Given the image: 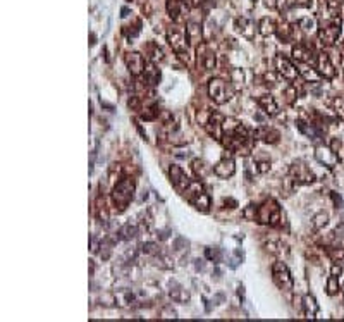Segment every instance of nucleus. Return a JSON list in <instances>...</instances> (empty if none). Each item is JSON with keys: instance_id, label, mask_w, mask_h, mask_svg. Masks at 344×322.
I'll use <instances>...</instances> for the list:
<instances>
[{"instance_id": "nucleus-1", "label": "nucleus", "mask_w": 344, "mask_h": 322, "mask_svg": "<svg viewBox=\"0 0 344 322\" xmlns=\"http://www.w3.org/2000/svg\"><path fill=\"white\" fill-rule=\"evenodd\" d=\"M134 196V179L133 178H121L117 185L112 190V202H114L117 212H123L128 208Z\"/></svg>"}, {"instance_id": "nucleus-2", "label": "nucleus", "mask_w": 344, "mask_h": 322, "mask_svg": "<svg viewBox=\"0 0 344 322\" xmlns=\"http://www.w3.org/2000/svg\"><path fill=\"white\" fill-rule=\"evenodd\" d=\"M183 195L186 196V200L196 208V210H200V212L210 210V196L207 195V191L203 190V185H201L200 181H191L190 186L186 188V191H184Z\"/></svg>"}, {"instance_id": "nucleus-3", "label": "nucleus", "mask_w": 344, "mask_h": 322, "mask_svg": "<svg viewBox=\"0 0 344 322\" xmlns=\"http://www.w3.org/2000/svg\"><path fill=\"white\" fill-rule=\"evenodd\" d=\"M282 214H280V207L275 200H265L262 205L258 207L257 212V221L260 224H268L272 228H279Z\"/></svg>"}, {"instance_id": "nucleus-4", "label": "nucleus", "mask_w": 344, "mask_h": 322, "mask_svg": "<svg viewBox=\"0 0 344 322\" xmlns=\"http://www.w3.org/2000/svg\"><path fill=\"white\" fill-rule=\"evenodd\" d=\"M208 97L213 100V103L217 105H222V103H227L234 95V86L227 85L224 79L220 78H213L208 81Z\"/></svg>"}, {"instance_id": "nucleus-5", "label": "nucleus", "mask_w": 344, "mask_h": 322, "mask_svg": "<svg viewBox=\"0 0 344 322\" xmlns=\"http://www.w3.org/2000/svg\"><path fill=\"white\" fill-rule=\"evenodd\" d=\"M341 23H342V19L339 18V16H334V18L330 19V23L324 24V26L318 29V41H320L322 45H325V47H332V45H335V41H337L339 36H341Z\"/></svg>"}, {"instance_id": "nucleus-6", "label": "nucleus", "mask_w": 344, "mask_h": 322, "mask_svg": "<svg viewBox=\"0 0 344 322\" xmlns=\"http://www.w3.org/2000/svg\"><path fill=\"white\" fill-rule=\"evenodd\" d=\"M272 279H274V283L277 284L280 290H284V291L293 290L291 271L288 269V265L282 260L274 262V265H272Z\"/></svg>"}, {"instance_id": "nucleus-7", "label": "nucleus", "mask_w": 344, "mask_h": 322, "mask_svg": "<svg viewBox=\"0 0 344 322\" xmlns=\"http://www.w3.org/2000/svg\"><path fill=\"white\" fill-rule=\"evenodd\" d=\"M289 176L295 181V185H310V183L315 181V174L303 162H295L289 169Z\"/></svg>"}, {"instance_id": "nucleus-8", "label": "nucleus", "mask_w": 344, "mask_h": 322, "mask_svg": "<svg viewBox=\"0 0 344 322\" xmlns=\"http://www.w3.org/2000/svg\"><path fill=\"white\" fill-rule=\"evenodd\" d=\"M274 62H275V71L284 79H288V81H296V78L300 76V71L296 69V66L288 57H284L282 53H279Z\"/></svg>"}, {"instance_id": "nucleus-9", "label": "nucleus", "mask_w": 344, "mask_h": 322, "mask_svg": "<svg viewBox=\"0 0 344 322\" xmlns=\"http://www.w3.org/2000/svg\"><path fill=\"white\" fill-rule=\"evenodd\" d=\"M293 59H295L296 62H301V64H312V62H317L315 59V50L310 43H306V41H301V43H298L293 47Z\"/></svg>"}, {"instance_id": "nucleus-10", "label": "nucleus", "mask_w": 344, "mask_h": 322, "mask_svg": "<svg viewBox=\"0 0 344 322\" xmlns=\"http://www.w3.org/2000/svg\"><path fill=\"white\" fill-rule=\"evenodd\" d=\"M167 41L172 47L176 53H183L186 52V36H184V31L178 26H170L167 29Z\"/></svg>"}, {"instance_id": "nucleus-11", "label": "nucleus", "mask_w": 344, "mask_h": 322, "mask_svg": "<svg viewBox=\"0 0 344 322\" xmlns=\"http://www.w3.org/2000/svg\"><path fill=\"white\" fill-rule=\"evenodd\" d=\"M196 53H198V64L205 71L215 69L217 59H215V53H213V50L210 48V45H208V43H200L198 47H196Z\"/></svg>"}, {"instance_id": "nucleus-12", "label": "nucleus", "mask_w": 344, "mask_h": 322, "mask_svg": "<svg viewBox=\"0 0 344 322\" xmlns=\"http://www.w3.org/2000/svg\"><path fill=\"white\" fill-rule=\"evenodd\" d=\"M169 178H170L172 186H174L179 193H184V191H186V188L190 186V183H191V179L188 178L186 173H184L181 167L174 166V164L169 167Z\"/></svg>"}, {"instance_id": "nucleus-13", "label": "nucleus", "mask_w": 344, "mask_h": 322, "mask_svg": "<svg viewBox=\"0 0 344 322\" xmlns=\"http://www.w3.org/2000/svg\"><path fill=\"white\" fill-rule=\"evenodd\" d=\"M126 66H128L129 73H131V76H141V74L145 73V57L141 56L140 52H129L126 53Z\"/></svg>"}, {"instance_id": "nucleus-14", "label": "nucleus", "mask_w": 344, "mask_h": 322, "mask_svg": "<svg viewBox=\"0 0 344 322\" xmlns=\"http://www.w3.org/2000/svg\"><path fill=\"white\" fill-rule=\"evenodd\" d=\"M315 64H317L318 74H320L322 78H325V79H334L335 78V68L332 64V61H330L329 53H325V52L318 53Z\"/></svg>"}, {"instance_id": "nucleus-15", "label": "nucleus", "mask_w": 344, "mask_h": 322, "mask_svg": "<svg viewBox=\"0 0 344 322\" xmlns=\"http://www.w3.org/2000/svg\"><path fill=\"white\" fill-rule=\"evenodd\" d=\"M315 158L320 164H324L327 167H334L337 164V152H334L332 148H329V146L325 145H318L315 148Z\"/></svg>"}, {"instance_id": "nucleus-16", "label": "nucleus", "mask_w": 344, "mask_h": 322, "mask_svg": "<svg viewBox=\"0 0 344 322\" xmlns=\"http://www.w3.org/2000/svg\"><path fill=\"white\" fill-rule=\"evenodd\" d=\"M213 173L220 179H227L231 176H234V173H236V164H234L233 157L224 155V158L220 162H217L215 167H213Z\"/></svg>"}, {"instance_id": "nucleus-17", "label": "nucleus", "mask_w": 344, "mask_h": 322, "mask_svg": "<svg viewBox=\"0 0 344 322\" xmlns=\"http://www.w3.org/2000/svg\"><path fill=\"white\" fill-rule=\"evenodd\" d=\"M186 40L188 43L193 45V47H198L200 43H203V31H201L200 23H195V21H190L186 24Z\"/></svg>"}, {"instance_id": "nucleus-18", "label": "nucleus", "mask_w": 344, "mask_h": 322, "mask_svg": "<svg viewBox=\"0 0 344 322\" xmlns=\"http://www.w3.org/2000/svg\"><path fill=\"white\" fill-rule=\"evenodd\" d=\"M253 138H258V140H262L263 143H270V145H274V143H277L279 141V131L277 129H274V128H268V126H260L257 131L253 133Z\"/></svg>"}, {"instance_id": "nucleus-19", "label": "nucleus", "mask_w": 344, "mask_h": 322, "mask_svg": "<svg viewBox=\"0 0 344 322\" xmlns=\"http://www.w3.org/2000/svg\"><path fill=\"white\" fill-rule=\"evenodd\" d=\"M257 103H258V107L262 109L263 112H265L267 116H275L279 112V105H277V102H275V98L272 97V95H262V97H258L257 98Z\"/></svg>"}, {"instance_id": "nucleus-20", "label": "nucleus", "mask_w": 344, "mask_h": 322, "mask_svg": "<svg viewBox=\"0 0 344 322\" xmlns=\"http://www.w3.org/2000/svg\"><path fill=\"white\" fill-rule=\"evenodd\" d=\"M236 26H238V31L241 33L245 38L248 40H253L255 36V31H257V28H255V23L248 18H238L236 21Z\"/></svg>"}, {"instance_id": "nucleus-21", "label": "nucleus", "mask_w": 344, "mask_h": 322, "mask_svg": "<svg viewBox=\"0 0 344 322\" xmlns=\"http://www.w3.org/2000/svg\"><path fill=\"white\" fill-rule=\"evenodd\" d=\"M265 250L272 255H277V257H288L289 248L286 243H282L280 240H270L265 243Z\"/></svg>"}, {"instance_id": "nucleus-22", "label": "nucleus", "mask_w": 344, "mask_h": 322, "mask_svg": "<svg viewBox=\"0 0 344 322\" xmlns=\"http://www.w3.org/2000/svg\"><path fill=\"white\" fill-rule=\"evenodd\" d=\"M277 36H279V40L282 41V43H291L293 40H295V28L291 26V24H288V23H280L279 26H277Z\"/></svg>"}, {"instance_id": "nucleus-23", "label": "nucleus", "mask_w": 344, "mask_h": 322, "mask_svg": "<svg viewBox=\"0 0 344 322\" xmlns=\"http://www.w3.org/2000/svg\"><path fill=\"white\" fill-rule=\"evenodd\" d=\"M184 11V2L183 0H167V12L172 18V21H181V14Z\"/></svg>"}, {"instance_id": "nucleus-24", "label": "nucleus", "mask_w": 344, "mask_h": 322, "mask_svg": "<svg viewBox=\"0 0 344 322\" xmlns=\"http://www.w3.org/2000/svg\"><path fill=\"white\" fill-rule=\"evenodd\" d=\"M93 214L96 219L100 221V223H108V210H107V205H105V200H103V196H98V198L95 200V208H93Z\"/></svg>"}, {"instance_id": "nucleus-25", "label": "nucleus", "mask_w": 344, "mask_h": 322, "mask_svg": "<svg viewBox=\"0 0 344 322\" xmlns=\"http://www.w3.org/2000/svg\"><path fill=\"white\" fill-rule=\"evenodd\" d=\"M303 310H305V315L308 317V319H315V315L318 312V303L312 295L303 296Z\"/></svg>"}, {"instance_id": "nucleus-26", "label": "nucleus", "mask_w": 344, "mask_h": 322, "mask_svg": "<svg viewBox=\"0 0 344 322\" xmlns=\"http://www.w3.org/2000/svg\"><path fill=\"white\" fill-rule=\"evenodd\" d=\"M143 78H145V81L148 83L150 86L158 85V81H160V71H158L157 68H155V64H153V62H152V64H148V66H146V68H145Z\"/></svg>"}, {"instance_id": "nucleus-27", "label": "nucleus", "mask_w": 344, "mask_h": 322, "mask_svg": "<svg viewBox=\"0 0 344 322\" xmlns=\"http://www.w3.org/2000/svg\"><path fill=\"white\" fill-rule=\"evenodd\" d=\"M258 31H260V35H263V36L274 35V33L277 31V24H275L270 18H263V19H260V23H258Z\"/></svg>"}, {"instance_id": "nucleus-28", "label": "nucleus", "mask_w": 344, "mask_h": 322, "mask_svg": "<svg viewBox=\"0 0 344 322\" xmlns=\"http://www.w3.org/2000/svg\"><path fill=\"white\" fill-rule=\"evenodd\" d=\"M116 296V305H119V307H129L131 302L134 300V295L129 290H119L114 293Z\"/></svg>"}, {"instance_id": "nucleus-29", "label": "nucleus", "mask_w": 344, "mask_h": 322, "mask_svg": "<svg viewBox=\"0 0 344 322\" xmlns=\"http://www.w3.org/2000/svg\"><path fill=\"white\" fill-rule=\"evenodd\" d=\"M136 234H138V226L131 224V223H126L123 228L119 229V233H117V238H119V240H133Z\"/></svg>"}, {"instance_id": "nucleus-30", "label": "nucleus", "mask_w": 344, "mask_h": 322, "mask_svg": "<svg viewBox=\"0 0 344 322\" xmlns=\"http://www.w3.org/2000/svg\"><path fill=\"white\" fill-rule=\"evenodd\" d=\"M170 298L176 300V302H186L188 298H190V293L184 290L183 286H179V284H170V291H169Z\"/></svg>"}, {"instance_id": "nucleus-31", "label": "nucleus", "mask_w": 344, "mask_h": 322, "mask_svg": "<svg viewBox=\"0 0 344 322\" xmlns=\"http://www.w3.org/2000/svg\"><path fill=\"white\" fill-rule=\"evenodd\" d=\"M146 56H148L150 59V62H162L163 61V52H162V48L158 47V45H155V43H148L146 45Z\"/></svg>"}, {"instance_id": "nucleus-32", "label": "nucleus", "mask_w": 344, "mask_h": 322, "mask_svg": "<svg viewBox=\"0 0 344 322\" xmlns=\"http://www.w3.org/2000/svg\"><path fill=\"white\" fill-rule=\"evenodd\" d=\"M327 223H329V214H327V212H318V214L312 219V229L313 231H320Z\"/></svg>"}, {"instance_id": "nucleus-33", "label": "nucleus", "mask_w": 344, "mask_h": 322, "mask_svg": "<svg viewBox=\"0 0 344 322\" xmlns=\"http://www.w3.org/2000/svg\"><path fill=\"white\" fill-rule=\"evenodd\" d=\"M158 116H160V111H158V105H155V103L150 107H146L145 112H141V119H145V121H155Z\"/></svg>"}, {"instance_id": "nucleus-34", "label": "nucleus", "mask_w": 344, "mask_h": 322, "mask_svg": "<svg viewBox=\"0 0 344 322\" xmlns=\"http://www.w3.org/2000/svg\"><path fill=\"white\" fill-rule=\"evenodd\" d=\"M325 290H327V295H330V296L337 295V291H339V281H337V276H332V274H330V278L327 279V286H325Z\"/></svg>"}, {"instance_id": "nucleus-35", "label": "nucleus", "mask_w": 344, "mask_h": 322, "mask_svg": "<svg viewBox=\"0 0 344 322\" xmlns=\"http://www.w3.org/2000/svg\"><path fill=\"white\" fill-rule=\"evenodd\" d=\"M205 257L212 262H220L222 260V252H220V248H217V246H208V248L205 250Z\"/></svg>"}, {"instance_id": "nucleus-36", "label": "nucleus", "mask_w": 344, "mask_h": 322, "mask_svg": "<svg viewBox=\"0 0 344 322\" xmlns=\"http://www.w3.org/2000/svg\"><path fill=\"white\" fill-rule=\"evenodd\" d=\"M140 26H141L140 21H136V24H134V26H124V29H123L124 36H128V38H136V36L140 35V31H141Z\"/></svg>"}, {"instance_id": "nucleus-37", "label": "nucleus", "mask_w": 344, "mask_h": 322, "mask_svg": "<svg viewBox=\"0 0 344 322\" xmlns=\"http://www.w3.org/2000/svg\"><path fill=\"white\" fill-rule=\"evenodd\" d=\"M191 167H193V171H195V174L198 176V178H203L205 174H207V166H205V162H201L198 160V158H195V160L191 162Z\"/></svg>"}, {"instance_id": "nucleus-38", "label": "nucleus", "mask_w": 344, "mask_h": 322, "mask_svg": "<svg viewBox=\"0 0 344 322\" xmlns=\"http://www.w3.org/2000/svg\"><path fill=\"white\" fill-rule=\"evenodd\" d=\"M284 97H286V102L289 103V105H293V103L296 102L298 98V90L295 85H289L286 90H284Z\"/></svg>"}, {"instance_id": "nucleus-39", "label": "nucleus", "mask_w": 344, "mask_h": 322, "mask_svg": "<svg viewBox=\"0 0 344 322\" xmlns=\"http://www.w3.org/2000/svg\"><path fill=\"white\" fill-rule=\"evenodd\" d=\"M327 255L332 258V262H344V250L342 248H327Z\"/></svg>"}, {"instance_id": "nucleus-40", "label": "nucleus", "mask_w": 344, "mask_h": 322, "mask_svg": "<svg viewBox=\"0 0 344 322\" xmlns=\"http://www.w3.org/2000/svg\"><path fill=\"white\" fill-rule=\"evenodd\" d=\"M298 28H301L303 31H312L313 28H315V19L313 18H301L300 21H298Z\"/></svg>"}, {"instance_id": "nucleus-41", "label": "nucleus", "mask_w": 344, "mask_h": 322, "mask_svg": "<svg viewBox=\"0 0 344 322\" xmlns=\"http://www.w3.org/2000/svg\"><path fill=\"white\" fill-rule=\"evenodd\" d=\"M334 114L341 121H344V98L342 97L334 98Z\"/></svg>"}, {"instance_id": "nucleus-42", "label": "nucleus", "mask_w": 344, "mask_h": 322, "mask_svg": "<svg viewBox=\"0 0 344 322\" xmlns=\"http://www.w3.org/2000/svg\"><path fill=\"white\" fill-rule=\"evenodd\" d=\"M277 81H279V73H277V71H268V73L263 74V83H265L267 86L277 85Z\"/></svg>"}, {"instance_id": "nucleus-43", "label": "nucleus", "mask_w": 344, "mask_h": 322, "mask_svg": "<svg viewBox=\"0 0 344 322\" xmlns=\"http://www.w3.org/2000/svg\"><path fill=\"white\" fill-rule=\"evenodd\" d=\"M301 74H303V78L306 79V81H312V83H317L318 79H320L322 76L318 74V71L317 69H303L301 71Z\"/></svg>"}, {"instance_id": "nucleus-44", "label": "nucleus", "mask_w": 344, "mask_h": 322, "mask_svg": "<svg viewBox=\"0 0 344 322\" xmlns=\"http://www.w3.org/2000/svg\"><path fill=\"white\" fill-rule=\"evenodd\" d=\"M243 81H245V76H243L241 69H233V71H231V83H233V86L243 85Z\"/></svg>"}, {"instance_id": "nucleus-45", "label": "nucleus", "mask_w": 344, "mask_h": 322, "mask_svg": "<svg viewBox=\"0 0 344 322\" xmlns=\"http://www.w3.org/2000/svg\"><path fill=\"white\" fill-rule=\"evenodd\" d=\"M257 212H258V207L248 205V207L243 210V217H245L246 221H257Z\"/></svg>"}, {"instance_id": "nucleus-46", "label": "nucleus", "mask_w": 344, "mask_h": 322, "mask_svg": "<svg viewBox=\"0 0 344 322\" xmlns=\"http://www.w3.org/2000/svg\"><path fill=\"white\" fill-rule=\"evenodd\" d=\"M141 250H143L145 253H148V255H158V248H157V245H155V243H143Z\"/></svg>"}, {"instance_id": "nucleus-47", "label": "nucleus", "mask_w": 344, "mask_h": 322, "mask_svg": "<svg viewBox=\"0 0 344 322\" xmlns=\"http://www.w3.org/2000/svg\"><path fill=\"white\" fill-rule=\"evenodd\" d=\"M129 107H131L133 111H138V107H140V97H138V95H133V97L129 98Z\"/></svg>"}, {"instance_id": "nucleus-48", "label": "nucleus", "mask_w": 344, "mask_h": 322, "mask_svg": "<svg viewBox=\"0 0 344 322\" xmlns=\"http://www.w3.org/2000/svg\"><path fill=\"white\" fill-rule=\"evenodd\" d=\"M270 169V162H258V167H257V171L258 173H267V171Z\"/></svg>"}, {"instance_id": "nucleus-49", "label": "nucleus", "mask_w": 344, "mask_h": 322, "mask_svg": "<svg viewBox=\"0 0 344 322\" xmlns=\"http://www.w3.org/2000/svg\"><path fill=\"white\" fill-rule=\"evenodd\" d=\"M263 4H265L268 9H277L279 7V0H263Z\"/></svg>"}, {"instance_id": "nucleus-50", "label": "nucleus", "mask_w": 344, "mask_h": 322, "mask_svg": "<svg viewBox=\"0 0 344 322\" xmlns=\"http://www.w3.org/2000/svg\"><path fill=\"white\" fill-rule=\"evenodd\" d=\"M341 273H342V267H341V265H337V263H334L332 269H330V274H332V276H337V278H339V276H341Z\"/></svg>"}, {"instance_id": "nucleus-51", "label": "nucleus", "mask_w": 344, "mask_h": 322, "mask_svg": "<svg viewBox=\"0 0 344 322\" xmlns=\"http://www.w3.org/2000/svg\"><path fill=\"white\" fill-rule=\"evenodd\" d=\"M188 2V6L190 7H200V6H203L207 0H186Z\"/></svg>"}, {"instance_id": "nucleus-52", "label": "nucleus", "mask_w": 344, "mask_h": 322, "mask_svg": "<svg viewBox=\"0 0 344 322\" xmlns=\"http://www.w3.org/2000/svg\"><path fill=\"white\" fill-rule=\"evenodd\" d=\"M121 12H123V14H121V16H123V18H126V16L129 14V9H128V7H124V9L121 11Z\"/></svg>"}, {"instance_id": "nucleus-53", "label": "nucleus", "mask_w": 344, "mask_h": 322, "mask_svg": "<svg viewBox=\"0 0 344 322\" xmlns=\"http://www.w3.org/2000/svg\"><path fill=\"white\" fill-rule=\"evenodd\" d=\"M341 68H342V69H344V56H342V57H341Z\"/></svg>"}]
</instances>
